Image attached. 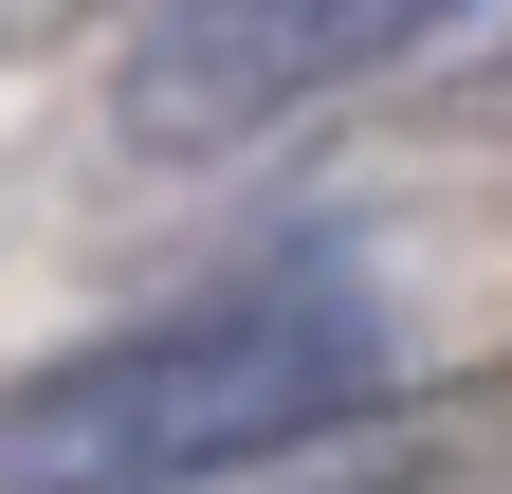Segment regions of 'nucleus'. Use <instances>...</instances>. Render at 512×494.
<instances>
[{
    "label": "nucleus",
    "instance_id": "nucleus-1",
    "mask_svg": "<svg viewBox=\"0 0 512 494\" xmlns=\"http://www.w3.org/2000/svg\"><path fill=\"white\" fill-rule=\"evenodd\" d=\"M403 385V330L348 257H256L183 312H128L0 385V494H220Z\"/></svg>",
    "mask_w": 512,
    "mask_h": 494
},
{
    "label": "nucleus",
    "instance_id": "nucleus-3",
    "mask_svg": "<svg viewBox=\"0 0 512 494\" xmlns=\"http://www.w3.org/2000/svg\"><path fill=\"white\" fill-rule=\"evenodd\" d=\"M384 92H403L421 129H512V0H403Z\"/></svg>",
    "mask_w": 512,
    "mask_h": 494
},
{
    "label": "nucleus",
    "instance_id": "nucleus-2",
    "mask_svg": "<svg viewBox=\"0 0 512 494\" xmlns=\"http://www.w3.org/2000/svg\"><path fill=\"white\" fill-rule=\"evenodd\" d=\"M403 0H147L110 55V129L147 165H220V147H275L293 110H330L384 74Z\"/></svg>",
    "mask_w": 512,
    "mask_h": 494
}]
</instances>
